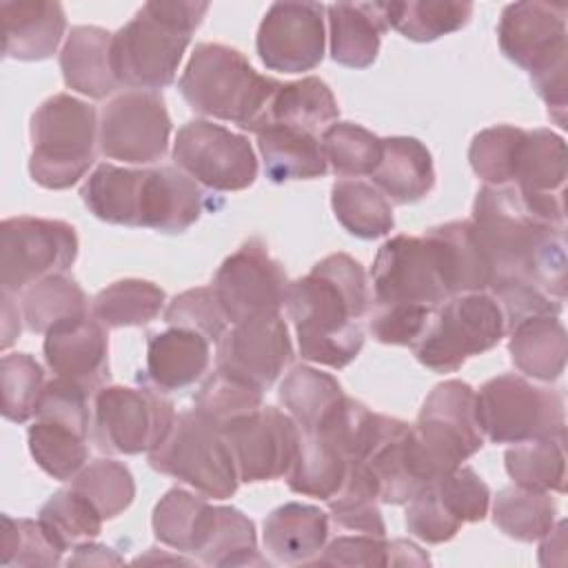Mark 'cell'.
<instances>
[{"mask_svg":"<svg viewBox=\"0 0 568 568\" xmlns=\"http://www.w3.org/2000/svg\"><path fill=\"white\" fill-rule=\"evenodd\" d=\"M470 224L493 273L490 291L530 284L566 300V224L532 213L510 184L481 186Z\"/></svg>","mask_w":568,"mask_h":568,"instance_id":"6da1fadb","label":"cell"},{"mask_svg":"<svg viewBox=\"0 0 568 568\" xmlns=\"http://www.w3.org/2000/svg\"><path fill=\"white\" fill-rule=\"evenodd\" d=\"M286 313L297 333L302 359L344 368L364 346L362 320L373 306L364 266L346 255L331 253L308 275L288 284Z\"/></svg>","mask_w":568,"mask_h":568,"instance_id":"7a4b0ae2","label":"cell"},{"mask_svg":"<svg viewBox=\"0 0 568 568\" xmlns=\"http://www.w3.org/2000/svg\"><path fill=\"white\" fill-rule=\"evenodd\" d=\"M209 2H146L113 33L111 69L129 91H160L175 80L191 33Z\"/></svg>","mask_w":568,"mask_h":568,"instance_id":"3957f363","label":"cell"},{"mask_svg":"<svg viewBox=\"0 0 568 568\" xmlns=\"http://www.w3.org/2000/svg\"><path fill=\"white\" fill-rule=\"evenodd\" d=\"M280 84V80L257 73L242 51L220 42H200L178 89L195 113L260 133Z\"/></svg>","mask_w":568,"mask_h":568,"instance_id":"277c9868","label":"cell"},{"mask_svg":"<svg viewBox=\"0 0 568 568\" xmlns=\"http://www.w3.org/2000/svg\"><path fill=\"white\" fill-rule=\"evenodd\" d=\"M497 36L501 53L528 71L550 118L564 126L568 104L566 4L541 0L513 2L501 11Z\"/></svg>","mask_w":568,"mask_h":568,"instance_id":"5b68a950","label":"cell"},{"mask_svg":"<svg viewBox=\"0 0 568 568\" xmlns=\"http://www.w3.org/2000/svg\"><path fill=\"white\" fill-rule=\"evenodd\" d=\"M98 113L95 109L69 93L47 98L31 115V180L51 191L78 184L98 149Z\"/></svg>","mask_w":568,"mask_h":568,"instance_id":"8992f818","label":"cell"},{"mask_svg":"<svg viewBox=\"0 0 568 568\" xmlns=\"http://www.w3.org/2000/svg\"><path fill=\"white\" fill-rule=\"evenodd\" d=\"M475 417L493 444L566 437L564 395L515 373L497 375L475 393Z\"/></svg>","mask_w":568,"mask_h":568,"instance_id":"52a82bcc","label":"cell"},{"mask_svg":"<svg viewBox=\"0 0 568 568\" xmlns=\"http://www.w3.org/2000/svg\"><path fill=\"white\" fill-rule=\"evenodd\" d=\"M149 466L191 486L206 499H229L240 484L222 430L193 408L178 413L169 435L149 453Z\"/></svg>","mask_w":568,"mask_h":568,"instance_id":"ba28073f","label":"cell"},{"mask_svg":"<svg viewBox=\"0 0 568 568\" xmlns=\"http://www.w3.org/2000/svg\"><path fill=\"white\" fill-rule=\"evenodd\" d=\"M506 337L499 302L486 293H459L442 302L424 337L413 346L419 364L435 373H453L468 357L495 348Z\"/></svg>","mask_w":568,"mask_h":568,"instance_id":"9c48e42d","label":"cell"},{"mask_svg":"<svg viewBox=\"0 0 568 568\" xmlns=\"http://www.w3.org/2000/svg\"><path fill=\"white\" fill-rule=\"evenodd\" d=\"M89 393L73 382H47L33 424L27 430L36 464L53 479H73L89 462Z\"/></svg>","mask_w":568,"mask_h":568,"instance_id":"30bf717a","label":"cell"},{"mask_svg":"<svg viewBox=\"0 0 568 568\" xmlns=\"http://www.w3.org/2000/svg\"><path fill=\"white\" fill-rule=\"evenodd\" d=\"M178 413L153 386H102L93 393V442L102 453H151L169 435Z\"/></svg>","mask_w":568,"mask_h":568,"instance_id":"8fae6325","label":"cell"},{"mask_svg":"<svg viewBox=\"0 0 568 568\" xmlns=\"http://www.w3.org/2000/svg\"><path fill=\"white\" fill-rule=\"evenodd\" d=\"M75 257L78 235L69 222L18 215L0 224V286L7 295L67 273Z\"/></svg>","mask_w":568,"mask_h":568,"instance_id":"7c38bea8","label":"cell"},{"mask_svg":"<svg viewBox=\"0 0 568 568\" xmlns=\"http://www.w3.org/2000/svg\"><path fill=\"white\" fill-rule=\"evenodd\" d=\"M413 430L433 481L462 466L484 446L475 417V388L462 379L437 384L424 399Z\"/></svg>","mask_w":568,"mask_h":568,"instance_id":"4fadbf2b","label":"cell"},{"mask_svg":"<svg viewBox=\"0 0 568 568\" xmlns=\"http://www.w3.org/2000/svg\"><path fill=\"white\" fill-rule=\"evenodd\" d=\"M173 162L191 180L220 193L244 191L257 178L248 138L211 120H189L178 129Z\"/></svg>","mask_w":568,"mask_h":568,"instance_id":"5bb4252c","label":"cell"},{"mask_svg":"<svg viewBox=\"0 0 568 568\" xmlns=\"http://www.w3.org/2000/svg\"><path fill=\"white\" fill-rule=\"evenodd\" d=\"M171 115L160 91H124L100 111L98 146L109 160L153 164L169 151Z\"/></svg>","mask_w":568,"mask_h":568,"instance_id":"9a60e30c","label":"cell"},{"mask_svg":"<svg viewBox=\"0 0 568 568\" xmlns=\"http://www.w3.org/2000/svg\"><path fill=\"white\" fill-rule=\"evenodd\" d=\"M373 304L439 306L450 297L435 242L424 233L386 240L373 262Z\"/></svg>","mask_w":568,"mask_h":568,"instance_id":"2e32d148","label":"cell"},{"mask_svg":"<svg viewBox=\"0 0 568 568\" xmlns=\"http://www.w3.org/2000/svg\"><path fill=\"white\" fill-rule=\"evenodd\" d=\"M288 277L266 244L257 237L246 240L231 253L213 277V291L231 324L257 315H273L286 302Z\"/></svg>","mask_w":568,"mask_h":568,"instance_id":"e0dca14e","label":"cell"},{"mask_svg":"<svg viewBox=\"0 0 568 568\" xmlns=\"http://www.w3.org/2000/svg\"><path fill=\"white\" fill-rule=\"evenodd\" d=\"M293 359V344L280 313L231 324L217 342L215 371L257 390H268Z\"/></svg>","mask_w":568,"mask_h":568,"instance_id":"ac0fdd59","label":"cell"},{"mask_svg":"<svg viewBox=\"0 0 568 568\" xmlns=\"http://www.w3.org/2000/svg\"><path fill=\"white\" fill-rule=\"evenodd\" d=\"M222 435L231 446L240 481L246 484L284 477L300 444V426L275 406H260L233 419Z\"/></svg>","mask_w":568,"mask_h":568,"instance_id":"d6986e66","label":"cell"},{"mask_svg":"<svg viewBox=\"0 0 568 568\" xmlns=\"http://www.w3.org/2000/svg\"><path fill=\"white\" fill-rule=\"evenodd\" d=\"M324 11L320 2H273L264 13L255 47L271 71L302 73L324 58Z\"/></svg>","mask_w":568,"mask_h":568,"instance_id":"ffe728a7","label":"cell"},{"mask_svg":"<svg viewBox=\"0 0 568 568\" xmlns=\"http://www.w3.org/2000/svg\"><path fill=\"white\" fill-rule=\"evenodd\" d=\"M359 462L373 473L379 488V501L384 504H408L433 481L413 424L397 417L377 413L371 444Z\"/></svg>","mask_w":568,"mask_h":568,"instance_id":"44dd1931","label":"cell"},{"mask_svg":"<svg viewBox=\"0 0 568 568\" xmlns=\"http://www.w3.org/2000/svg\"><path fill=\"white\" fill-rule=\"evenodd\" d=\"M202 211V189L178 166L138 169L131 202V226L175 235L193 226Z\"/></svg>","mask_w":568,"mask_h":568,"instance_id":"7402d4cb","label":"cell"},{"mask_svg":"<svg viewBox=\"0 0 568 568\" xmlns=\"http://www.w3.org/2000/svg\"><path fill=\"white\" fill-rule=\"evenodd\" d=\"M44 362L67 382L78 384L89 395L109 382V335L91 313L64 322L44 335Z\"/></svg>","mask_w":568,"mask_h":568,"instance_id":"603a6c76","label":"cell"},{"mask_svg":"<svg viewBox=\"0 0 568 568\" xmlns=\"http://www.w3.org/2000/svg\"><path fill=\"white\" fill-rule=\"evenodd\" d=\"M211 364V342L191 328L169 326L146 339V382L173 393L193 386Z\"/></svg>","mask_w":568,"mask_h":568,"instance_id":"cb8c5ba5","label":"cell"},{"mask_svg":"<svg viewBox=\"0 0 568 568\" xmlns=\"http://www.w3.org/2000/svg\"><path fill=\"white\" fill-rule=\"evenodd\" d=\"M0 18L4 58L22 62L51 58L67 29V16L60 2L4 0L0 4Z\"/></svg>","mask_w":568,"mask_h":568,"instance_id":"d4e9b609","label":"cell"},{"mask_svg":"<svg viewBox=\"0 0 568 568\" xmlns=\"http://www.w3.org/2000/svg\"><path fill=\"white\" fill-rule=\"evenodd\" d=\"M328 539V515L311 504L288 501L264 519V550L275 564H311Z\"/></svg>","mask_w":568,"mask_h":568,"instance_id":"484cf974","label":"cell"},{"mask_svg":"<svg viewBox=\"0 0 568 568\" xmlns=\"http://www.w3.org/2000/svg\"><path fill=\"white\" fill-rule=\"evenodd\" d=\"M331 29V58L348 69L375 62L382 36L388 31L386 2H335L326 7Z\"/></svg>","mask_w":568,"mask_h":568,"instance_id":"4316f807","label":"cell"},{"mask_svg":"<svg viewBox=\"0 0 568 568\" xmlns=\"http://www.w3.org/2000/svg\"><path fill=\"white\" fill-rule=\"evenodd\" d=\"M371 180L388 202L415 204L435 186L433 155L417 138H382V158Z\"/></svg>","mask_w":568,"mask_h":568,"instance_id":"83f0119b","label":"cell"},{"mask_svg":"<svg viewBox=\"0 0 568 568\" xmlns=\"http://www.w3.org/2000/svg\"><path fill=\"white\" fill-rule=\"evenodd\" d=\"M111 40L113 33L102 27H71L60 51V71L71 91L102 100L120 87L111 69Z\"/></svg>","mask_w":568,"mask_h":568,"instance_id":"f1b7e54d","label":"cell"},{"mask_svg":"<svg viewBox=\"0 0 568 568\" xmlns=\"http://www.w3.org/2000/svg\"><path fill=\"white\" fill-rule=\"evenodd\" d=\"M508 353L526 377L555 382L566 368L568 337L559 315H530L508 328Z\"/></svg>","mask_w":568,"mask_h":568,"instance_id":"f546056e","label":"cell"},{"mask_svg":"<svg viewBox=\"0 0 568 568\" xmlns=\"http://www.w3.org/2000/svg\"><path fill=\"white\" fill-rule=\"evenodd\" d=\"M206 566H264L257 550L255 524L233 506H209L191 552Z\"/></svg>","mask_w":568,"mask_h":568,"instance_id":"4dcf8cb0","label":"cell"},{"mask_svg":"<svg viewBox=\"0 0 568 568\" xmlns=\"http://www.w3.org/2000/svg\"><path fill=\"white\" fill-rule=\"evenodd\" d=\"M255 135L264 173L271 182L282 184L288 180H313L326 175L328 164L317 133L275 122Z\"/></svg>","mask_w":568,"mask_h":568,"instance_id":"1f68e13d","label":"cell"},{"mask_svg":"<svg viewBox=\"0 0 568 568\" xmlns=\"http://www.w3.org/2000/svg\"><path fill=\"white\" fill-rule=\"evenodd\" d=\"M568 175L566 142L550 129L524 131L510 186L524 197L561 195Z\"/></svg>","mask_w":568,"mask_h":568,"instance_id":"d6a6232c","label":"cell"},{"mask_svg":"<svg viewBox=\"0 0 568 568\" xmlns=\"http://www.w3.org/2000/svg\"><path fill=\"white\" fill-rule=\"evenodd\" d=\"M351 462L320 430H300L295 459L286 473V484L293 493L328 501L344 484Z\"/></svg>","mask_w":568,"mask_h":568,"instance_id":"836d02e7","label":"cell"},{"mask_svg":"<svg viewBox=\"0 0 568 568\" xmlns=\"http://www.w3.org/2000/svg\"><path fill=\"white\" fill-rule=\"evenodd\" d=\"M426 235L435 242L446 284L453 295L486 291L493 282L490 266L475 240L470 220H453L426 231Z\"/></svg>","mask_w":568,"mask_h":568,"instance_id":"e575fe53","label":"cell"},{"mask_svg":"<svg viewBox=\"0 0 568 568\" xmlns=\"http://www.w3.org/2000/svg\"><path fill=\"white\" fill-rule=\"evenodd\" d=\"M337 115L339 106L331 87L324 80L308 75L295 82L280 84L271 100L264 126L277 122L317 133L320 129L324 131L326 126L337 122Z\"/></svg>","mask_w":568,"mask_h":568,"instance_id":"d590c367","label":"cell"},{"mask_svg":"<svg viewBox=\"0 0 568 568\" xmlns=\"http://www.w3.org/2000/svg\"><path fill=\"white\" fill-rule=\"evenodd\" d=\"M20 311L31 333L47 335L51 328L91 313L80 284L64 273L49 275L20 293Z\"/></svg>","mask_w":568,"mask_h":568,"instance_id":"8d00e7d4","label":"cell"},{"mask_svg":"<svg viewBox=\"0 0 568 568\" xmlns=\"http://www.w3.org/2000/svg\"><path fill=\"white\" fill-rule=\"evenodd\" d=\"M337 222L359 240H375L393 231L395 217L384 193L362 180H337L331 189Z\"/></svg>","mask_w":568,"mask_h":568,"instance_id":"74e56055","label":"cell"},{"mask_svg":"<svg viewBox=\"0 0 568 568\" xmlns=\"http://www.w3.org/2000/svg\"><path fill=\"white\" fill-rule=\"evenodd\" d=\"M166 302V293L140 277H126L109 284L91 300V315L106 328L144 326L153 322Z\"/></svg>","mask_w":568,"mask_h":568,"instance_id":"f35d334b","label":"cell"},{"mask_svg":"<svg viewBox=\"0 0 568 568\" xmlns=\"http://www.w3.org/2000/svg\"><path fill=\"white\" fill-rule=\"evenodd\" d=\"M515 486L537 493L566 490V437H546L515 444L504 455Z\"/></svg>","mask_w":568,"mask_h":568,"instance_id":"ab89813d","label":"cell"},{"mask_svg":"<svg viewBox=\"0 0 568 568\" xmlns=\"http://www.w3.org/2000/svg\"><path fill=\"white\" fill-rule=\"evenodd\" d=\"M377 501L379 488L373 473L364 462H353L346 470L344 484L326 504L337 528L386 537V526Z\"/></svg>","mask_w":568,"mask_h":568,"instance_id":"60d3db41","label":"cell"},{"mask_svg":"<svg viewBox=\"0 0 568 568\" xmlns=\"http://www.w3.org/2000/svg\"><path fill=\"white\" fill-rule=\"evenodd\" d=\"M473 2L408 0L386 2V22L413 42H433L468 24Z\"/></svg>","mask_w":568,"mask_h":568,"instance_id":"b9f144b4","label":"cell"},{"mask_svg":"<svg viewBox=\"0 0 568 568\" xmlns=\"http://www.w3.org/2000/svg\"><path fill=\"white\" fill-rule=\"evenodd\" d=\"M557 517V504L550 493L506 486L493 504V524L515 541H539Z\"/></svg>","mask_w":568,"mask_h":568,"instance_id":"7bdbcfd3","label":"cell"},{"mask_svg":"<svg viewBox=\"0 0 568 568\" xmlns=\"http://www.w3.org/2000/svg\"><path fill=\"white\" fill-rule=\"evenodd\" d=\"M277 397L295 424L306 430L322 422V417L344 397V390L333 375L313 366H295L282 379Z\"/></svg>","mask_w":568,"mask_h":568,"instance_id":"ee69618b","label":"cell"},{"mask_svg":"<svg viewBox=\"0 0 568 568\" xmlns=\"http://www.w3.org/2000/svg\"><path fill=\"white\" fill-rule=\"evenodd\" d=\"M38 519L64 552L69 548L73 550L78 544L95 539L104 521L98 508L73 488L53 493L42 504Z\"/></svg>","mask_w":568,"mask_h":568,"instance_id":"f6af8a7d","label":"cell"},{"mask_svg":"<svg viewBox=\"0 0 568 568\" xmlns=\"http://www.w3.org/2000/svg\"><path fill=\"white\" fill-rule=\"evenodd\" d=\"M320 144L339 178L371 175L382 158V138L355 122H333L322 131Z\"/></svg>","mask_w":568,"mask_h":568,"instance_id":"bcb514c9","label":"cell"},{"mask_svg":"<svg viewBox=\"0 0 568 568\" xmlns=\"http://www.w3.org/2000/svg\"><path fill=\"white\" fill-rule=\"evenodd\" d=\"M209 506L211 504L204 495L200 497L184 488L166 490L155 504L151 517L155 539L178 552L191 555Z\"/></svg>","mask_w":568,"mask_h":568,"instance_id":"7dc6e473","label":"cell"},{"mask_svg":"<svg viewBox=\"0 0 568 568\" xmlns=\"http://www.w3.org/2000/svg\"><path fill=\"white\" fill-rule=\"evenodd\" d=\"M82 497H87L102 519L122 515L135 499V479L129 466L118 459H93L73 477L71 484Z\"/></svg>","mask_w":568,"mask_h":568,"instance_id":"c3c4849f","label":"cell"},{"mask_svg":"<svg viewBox=\"0 0 568 568\" xmlns=\"http://www.w3.org/2000/svg\"><path fill=\"white\" fill-rule=\"evenodd\" d=\"M44 368L29 353H7L0 362L2 417L13 424L29 422L44 393Z\"/></svg>","mask_w":568,"mask_h":568,"instance_id":"681fc988","label":"cell"},{"mask_svg":"<svg viewBox=\"0 0 568 568\" xmlns=\"http://www.w3.org/2000/svg\"><path fill=\"white\" fill-rule=\"evenodd\" d=\"M526 129L497 124L479 131L468 149V162L486 186H508L513 182L519 144Z\"/></svg>","mask_w":568,"mask_h":568,"instance_id":"f907efd6","label":"cell"},{"mask_svg":"<svg viewBox=\"0 0 568 568\" xmlns=\"http://www.w3.org/2000/svg\"><path fill=\"white\" fill-rule=\"evenodd\" d=\"M262 395L264 393L255 386L213 371V375H209L200 386L193 399V410L224 430L233 419L257 410L262 406Z\"/></svg>","mask_w":568,"mask_h":568,"instance_id":"816d5d0a","label":"cell"},{"mask_svg":"<svg viewBox=\"0 0 568 568\" xmlns=\"http://www.w3.org/2000/svg\"><path fill=\"white\" fill-rule=\"evenodd\" d=\"M62 548L51 539L40 519H13L2 515V566H58Z\"/></svg>","mask_w":568,"mask_h":568,"instance_id":"f5cc1de1","label":"cell"},{"mask_svg":"<svg viewBox=\"0 0 568 568\" xmlns=\"http://www.w3.org/2000/svg\"><path fill=\"white\" fill-rule=\"evenodd\" d=\"M164 322L197 331L209 342H220L231 324L213 286H197L175 295L164 308Z\"/></svg>","mask_w":568,"mask_h":568,"instance_id":"db71d44e","label":"cell"},{"mask_svg":"<svg viewBox=\"0 0 568 568\" xmlns=\"http://www.w3.org/2000/svg\"><path fill=\"white\" fill-rule=\"evenodd\" d=\"M435 308L424 304H373L368 331L379 344L413 348L428 331Z\"/></svg>","mask_w":568,"mask_h":568,"instance_id":"11a10c76","label":"cell"},{"mask_svg":"<svg viewBox=\"0 0 568 568\" xmlns=\"http://www.w3.org/2000/svg\"><path fill=\"white\" fill-rule=\"evenodd\" d=\"M433 486L442 497L444 506L462 524H475L488 515L490 490L470 466H457L455 470L437 477Z\"/></svg>","mask_w":568,"mask_h":568,"instance_id":"9f6ffc18","label":"cell"},{"mask_svg":"<svg viewBox=\"0 0 568 568\" xmlns=\"http://www.w3.org/2000/svg\"><path fill=\"white\" fill-rule=\"evenodd\" d=\"M464 524L444 506L437 495L433 481L426 484L406 508V530L426 541V544H444L450 541Z\"/></svg>","mask_w":568,"mask_h":568,"instance_id":"6f0895ef","label":"cell"},{"mask_svg":"<svg viewBox=\"0 0 568 568\" xmlns=\"http://www.w3.org/2000/svg\"><path fill=\"white\" fill-rule=\"evenodd\" d=\"M311 564L315 566H390V541L377 535H337L320 557Z\"/></svg>","mask_w":568,"mask_h":568,"instance_id":"680465c9","label":"cell"},{"mask_svg":"<svg viewBox=\"0 0 568 568\" xmlns=\"http://www.w3.org/2000/svg\"><path fill=\"white\" fill-rule=\"evenodd\" d=\"M73 557L67 561L69 566H109V564H120L122 559L106 546L84 541L73 548Z\"/></svg>","mask_w":568,"mask_h":568,"instance_id":"91938a15","label":"cell"},{"mask_svg":"<svg viewBox=\"0 0 568 568\" xmlns=\"http://www.w3.org/2000/svg\"><path fill=\"white\" fill-rule=\"evenodd\" d=\"M426 564H430V559L426 552H422L419 546L404 539L390 541V566H426Z\"/></svg>","mask_w":568,"mask_h":568,"instance_id":"94428289","label":"cell"},{"mask_svg":"<svg viewBox=\"0 0 568 568\" xmlns=\"http://www.w3.org/2000/svg\"><path fill=\"white\" fill-rule=\"evenodd\" d=\"M20 337V313L13 295L2 293V348H9Z\"/></svg>","mask_w":568,"mask_h":568,"instance_id":"6125c7cd","label":"cell"}]
</instances>
